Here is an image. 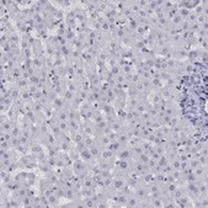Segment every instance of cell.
<instances>
[{"label":"cell","mask_w":208,"mask_h":208,"mask_svg":"<svg viewBox=\"0 0 208 208\" xmlns=\"http://www.w3.org/2000/svg\"><path fill=\"white\" fill-rule=\"evenodd\" d=\"M124 180L121 179V177H116L115 180H113V183H112V187L115 188V190H122V188H124Z\"/></svg>","instance_id":"9"},{"label":"cell","mask_w":208,"mask_h":208,"mask_svg":"<svg viewBox=\"0 0 208 208\" xmlns=\"http://www.w3.org/2000/svg\"><path fill=\"white\" fill-rule=\"evenodd\" d=\"M149 159H150V155L148 154V153H142L140 155H138V160L137 161H139V163H142V164H147L148 161H149Z\"/></svg>","instance_id":"22"},{"label":"cell","mask_w":208,"mask_h":208,"mask_svg":"<svg viewBox=\"0 0 208 208\" xmlns=\"http://www.w3.org/2000/svg\"><path fill=\"white\" fill-rule=\"evenodd\" d=\"M31 152H32V154H40V153H43L45 150H43V147H42V144L41 143H35V144H31Z\"/></svg>","instance_id":"10"},{"label":"cell","mask_w":208,"mask_h":208,"mask_svg":"<svg viewBox=\"0 0 208 208\" xmlns=\"http://www.w3.org/2000/svg\"><path fill=\"white\" fill-rule=\"evenodd\" d=\"M134 193H136V196H137L138 198L145 200V197H147V195H148V190H147V188H144V187H137V186H136Z\"/></svg>","instance_id":"8"},{"label":"cell","mask_w":208,"mask_h":208,"mask_svg":"<svg viewBox=\"0 0 208 208\" xmlns=\"http://www.w3.org/2000/svg\"><path fill=\"white\" fill-rule=\"evenodd\" d=\"M113 154H115V152H112V150L105 148L102 152H101V158H102L104 160H108V159H112V158H113Z\"/></svg>","instance_id":"16"},{"label":"cell","mask_w":208,"mask_h":208,"mask_svg":"<svg viewBox=\"0 0 208 208\" xmlns=\"http://www.w3.org/2000/svg\"><path fill=\"white\" fill-rule=\"evenodd\" d=\"M47 198H48V203H49V206H58V203H59V197L57 196L55 193H52V195H51V196H48Z\"/></svg>","instance_id":"19"},{"label":"cell","mask_w":208,"mask_h":208,"mask_svg":"<svg viewBox=\"0 0 208 208\" xmlns=\"http://www.w3.org/2000/svg\"><path fill=\"white\" fill-rule=\"evenodd\" d=\"M74 97H75V94L74 92H71L68 89L64 90V92H63V99H64V101H73Z\"/></svg>","instance_id":"18"},{"label":"cell","mask_w":208,"mask_h":208,"mask_svg":"<svg viewBox=\"0 0 208 208\" xmlns=\"http://www.w3.org/2000/svg\"><path fill=\"white\" fill-rule=\"evenodd\" d=\"M121 71H122V74H130L132 73V65L126 64V65L121 67Z\"/></svg>","instance_id":"29"},{"label":"cell","mask_w":208,"mask_h":208,"mask_svg":"<svg viewBox=\"0 0 208 208\" xmlns=\"http://www.w3.org/2000/svg\"><path fill=\"white\" fill-rule=\"evenodd\" d=\"M187 191L190 195H195V196H200V191H198V187H197V182H187Z\"/></svg>","instance_id":"1"},{"label":"cell","mask_w":208,"mask_h":208,"mask_svg":"<svg viewBox=\"0 0 208 208\" xmlns=\"http://www.w3.org/2000/svg\"><path fill=\"white\" fill-rule=\"evenodd\" d=\"M150 207H155V208H161V207H164L163 197H159V198H153L152 201H150Z\"/></svg>","instance_id":"17"},{"label":"cell","mask_w":208,"mask_h":208,"mask_svg":"<svg viewBox=\"0 0 208 208\" xmlns=\"http://www.w3.org/2000/svg\"><path fill=\"white\" fill-rule=\"evenodd\" d=\"M12 121L10 120V118H6L5 121H3L2 122V133H6V132H11V129H12Z\"/></svg>","instance_id":"3"},{"label":"cell","mask_w":208,"mask_h":208,"mask_svg":"<svg viewBox=\"0 0 208 208\" xmlns=\"http://www.w3.org/2000/svg\"><path fill=\"white\" fill-rule=\"evenodd\" d=\"M79 154H80V158H81L84 161H87V163H89V161H90V160L94 158V157L91 155V153H90L89 148H85L84 150H81V152H80Z\"/></svg>","instance_id":"12"},{"label":"cell","mask_w":208,"mask_h":208,"mask_svg":"<svg viewBox=\"0 0 208 208\" xmlns=\"http://www.w3.org/2000/svg\"><path fill=\"white\" fill-rule=\"evenodd\" d=\"M83 133L85 134V137H94L95 134V129L91 127V124H89L87 122L83 123Z\"/></svg>","instance_id":"2"},{"label":"cell","mask_w":208,"mask_h":208,"mask_svg":"<svg viewBox=\"0 0 208 208\" xmlns=\"http://www.w3.org/2000/svg\"><path fill=\"white\" fill-rule=\"evenodd\" d=\"M116 166L121 170V171H128L129 167H130V164H129V160H121L116 163Z\"/></svg>","instance_id":"7"},{"label":"cell","mask_w":208,"mask_h":208,"mask_svg":"<svg viewBox=\"0 0 208 208\" xmlns=\"http://www.w3.org/2000/svg\"><path fill=\"white\" fill-rule=\"evenodd\" d=\"M61 52H62V55L64 58H69L71 55V51L69 49V47L65 45V46H61Z\"/></svg>","instance_id":"21"},{"label":"cell","mask_w":208,"mask_h":208,"mask_svg":"<svg viewBox=\"0 0 208 208\" xmlns=\"http://www.w3.org/2000/svg\"><path fill=\"white\" fill-rule=\"evenodd\" d=\"M110 73L113 75V77H116V75H120V74H122V71H121V67H118V65H115V67L110 68Z\"/></svg>","instance_id":"27"},{"label":"cell","mask_w":208,"mask_h":208,"mask_svg":"<svg viewBox=\"0 0 208 208\" xmlns=\"http://www.w3.org/2000/svg\"><path fill=\"white\" fill-rule=\"evenodd\" d=\"M161 95H160V94H158V92H155L154 94V95L152 96V102H153V105H158L160 101H161Z\"/></svg>","instance_id":"28"},{"label":"cell","mask_w":208,"mask_h":208,"mask_svg":"<svg viewBox=\"0 0 208 208\" xmlns=\"http://www.w3.org/2000/svg\"><path fill=\"white\" fill-rule=\"evenodd\" d=\"M175 55H177L179 58H185V57H187V52L183 51V49H177L175 52Z\"/></svg>","instance_id":"33"},{"label":"cell","mask_w":208,"mask_h":208,"mask_svg":"<svg viewBox=\"0 0 208 208\" xmlns=\"http://www.w3.org/2000/svg\"><path fill=\"white\" fill-rule=\"evenodd\" d=\"M79 124L80 123H79L78 120H69L68 121V126H69V129L71 130V133H73V132H78L79 130V128H80Z\"/></svg>","instance_id":"11"},{"label":"cell","mask_w":208,"mask_h":208,"mask_svg":"<svg viewBox=\"0 0 208 208\" xmlns=\"http://www.w3.org/2000/svg\"><path fill=\"white\" fill-rule=\"evenodd\" d=\"M106 148L110 149V150H112V152H118V150H121V148H122V144L120 142L115 140V142H111Z\"/></svg>","instance_id":"14"},{"label":"cell","mask_w":208,"mask_h":208,"mask_svg":"<svg viewBox=\"0 0 208 208\" xmlns=\"http://www.w3.org/2000/svg\"><path fill=\"white\" fill-rule=\"evenodd\" d=\"M46 163H47L51 167H53V169H54V167H57V158H49V157H48Z\"/></svg>","instance_id":"30"},{"label":"cell","mask_w":208,"mask_h":208,"mask_svg":"<svg viewBox=\"0 0 208 208\" xmlns=\"http://www.w3.org/2000/svg\"><path fill=\"white\" fill-rule=\"evenodd\" d=\"M70 139H71V142L73 143H80V142H83L84 140V133H80V132L78 130V132H73V133L70 134Z\"/></svg>","instance_id":"5"},{"label":"cell","mask_w":208,"mask_h":208,"mask_svg":"<svg viewBox=\"0 0 208 208\" xmlns=\"http://www.w3.org/2000/svg\"><path fill=\"white\" fill-rule=\"evenodd\" d=\"M127 195H128V193H124V192L118 193V206L123 207V206H126V204H127V200H128Z\"/></svg>","instance_id":"20"},{"label":"cell","mask_w":208,"mask_h":208,"mask_svg":"<svg viewBox=\"0 0 208 208\" xmlns=\"http://www.w3.org/2000/svg\"><path fill=\"white\" fill-rule=\"evenodd\" d=\"M187 166H188V161H181V164H180V170L182 171V170H185Z\"/></svg>","instance_id":"37"},{"label":"cell","mask_w":208,"mask_h":208,"mask_svg":"<svg viewBox=\"0 0 208 208\" xmlns=\"http://www.w3.org/2000/svg\"><path fill=\"white\" fill-rule=\"evenodd\" d=\"M89 150H90L91 155L95 158V159L99 158V157H101V152H102V150L100 149V145L99 144H92L91 147H89Z\"/></svg>","instance_id":"4"},{"label":"cell","mask_w":208,"mask_h":208,"mask_svg":"<svg viewBox=\"0 0 208 208\" xmlns=\"http://www.w3.org/2000/svg\"><path fill=\"white\" fill-rule=\"evenodd\" d=\"M197 160H198L200 165H202V166H207V155H200V157L197 158Z\"/></svg>","instance_id":"32"},{"label":"cell","mask_w":208,"mask_h":208,"mask_svg":"<svg viewBox=\"0 0 208 208\" xmlns=\"http://www.w3.org/2000/svg\"><path fill=\"white\" fill-rule=\"evenodd\" d=\"M117 137H118V133H116V132H111V133L108 134V138H110V140L111 142H115V140H117Z\"/></svg>","instance_id":"36"},{"label":"cell","mask_w":208,"mask_h":208,"mask_svg":"<svg viewBox=\"0 0 208 208\" xmlns=\"http://www.w3.org/2000/svg\"><path fill=\"white\" fill-rule=\"evenodd\" d=\"M170 40H171L174 43H179L180 41H182L181 35H180V33H179V35H175V36H173V37H170Z\"/></svg>","instance_id":"35"},{"label":"cell","mask_w":208,"mask_h":208,"mask_svg":"<svg viewBox=\"0 0 208 208\" xmlns=\"http://www.w3.org/2000/svg\"><path fill=\"white\" fill-rule=\"evenodd\" d=\"M91 173H92V175H100V174H101V169H100V166H99V165L92 166Z\"/></svg>","instance_id":"34"},{"label":"cell","mask_w":208,"mask_h":208,"mask_svg":"<svg viewBox=\"0 0 208 208\" xmlns=\"http://www.w3.org/2000/svg\"><path fill=\"white\" fill-rule=\"evenodd\" d=\"M115 81H116L117 84H124V83H126V78H124V75H123V74L116 75V77H115Z\"/></svg>","instance_id":"31"},{"label":"cell","mask_w":208,"mask_h":208,"mask_svg":"<svg viewBox=\"0 0 208 208\" xmlns=\"http://www.w3.org/2000/svg\"><path fill=\"white\" fill-rule=\"evenodd\" d=\"M16 85L18 89H27L30 85H28V80L26 79H20V80H17L16 81Z\"/></svg>","instance_id":"24"},{"label":"cell","mask_w":208,"mask_h":208,"mask_svg":"<svg viewBox=\"0 0 208 208\" xmlns=\"http://www.w3.org/2000/svg\"><path fill=\"white\" fill-rule=\"evenodd\" d=\"M140 145H142V148H143V150H144L145 153H148L149 150L153 148V144L150 143V142H148V140H144L143 143H140Z\"/></svg>","instance_id":"26"},{"label":"cell","mask_w":208,"mask_h":208,"mask_svg":"<svg viewBox=\"0 0 208 208\" xmlns=\"http://www.w3.org/2000/svg\"><path fill=\"white\" fill-rule=\"evenodd\" d=\"M132 157H133L132 149H122L121 153L118 154V158H120L121 160H129Z\"/></svg>","instance_id":"6"},{"label":"cell","mask_w":208,"mask_h":208,"mask_svg":"<svg viewBox=\"0 0 208 208\" xmlns=\"http://www.w3.org/2000/svg\"><path fill=\"white\" fill-rule=\"evenodd\" d=\"M138 197L137 196H128V200H127V207H138Z\"/></svg>","instance_id":"15"},{"label":"cell","mask_w":208,"mask_h":208,"mask_svg":"<svg viewBox=\"0 0 208 208\" xmlns=\"http://www.w3.org/2000/svg\"><path fill=\"white\" fill-rule=\"evenodd\" d=\"M67 89H68V90H70V91H71V92H74V94H77V91H78L77 83H74V81H71V80L67 81Z\"/></svg>","instance_id":"23"},{"label":"cell","mask_w":208,"mask_h":208,"mask_svg":"<svg viewBox=\"0 0 208 208\" xmlns=\"http://www.w3.org/2000/svg\"><path fill=\"white\" fill-rule=\"evenodd\" d=\"M10 96H11V99L14 101L17 100V99H20L21 97V91H20V89H18V87H11L10 89Z\"/></svg>","instance_id":"13"},{"label":"cell","mask_w":208,"mask_h":208,"mask_svg":"<svg viewBox=\"0 0 208 208\" xmlns=\"http://www.w3.org/2000/svg\"><path fill=\"white\" fill-rule=\"evenodd\" d=\"M117 142H120L122 145H124L126 143H128V134H124V133H118Z\"/></svg>","instance_id":"25"}]
</instances>
